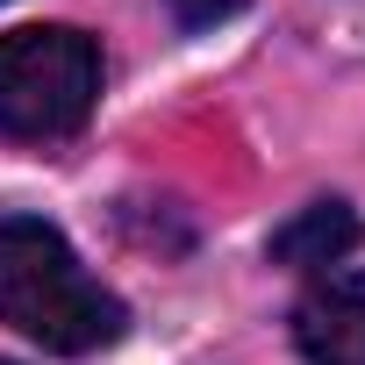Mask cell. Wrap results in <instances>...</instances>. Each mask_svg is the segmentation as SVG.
<instances>
[{
    "label": "cell",
    "mask_w": 365,
    "mask_h": 365,
    "mask_svg": "<svg viewBox=\"0 0 365 365\" xmlns=\"http://www.w3.org/2000/svg\"><path fill=\"white\" fill-rule=\"evenodd\" d=\"M0 322L58 358H86L129 329V308L79 265L58 222L0 215Z\"/></svg>",
    "instance_id": "obj_1"
},
{
    "label": "cell",
    "mask_w": 365,
    "mask_h": 365,
    "mask_svg": "<svg viewBox=\"0 0 365 365\" xmlns=\"http://www.w3.org/2000/svg\"><path fill=\"white\" fill-rule=\"evenodd\" d=\"M101 101V43L72 22H36L0 36V136L58 143L79 136Z\"/></svg>",
    "instance_id": "obj_2"
},
{
    "label": "cell",
    "mask_w": 365,
    "mask_h": 365,
    "mask_svg": "<svg viewBox=\"0 0 365 365\" xmlns=\"http://www.w3.org/2000/svg\"><path fill=\"white\" fill-rule=\"evenodd\" d=\"M294 351L308 365H365V265L322 272L294 301Z\"/></svg>",
    "instance_id": "obj_3"
},
{
    "label": "cell",
    "mask_w": 365,
    "mask_h": 365,
    "mask_svg": "<svg viewBox=\"0 0 365 365\" xmlns=\"http://www.w3.org/2000/svg\"><path fill=\"white\" fill-rule=\"evenodd\" d=\"M358 244V215L351 201H308L294 222L272 230V265H294V272H329L344 265Z\"/></svg>",
    "instance_id": "obj_4"
},
{
    "label": "cell",
    "mask_w": 365,
    "mask_h": 365,
    "mask_svg": "<svg viewBox=\"0 0 365 365\" xmlns=\"http://www.w3.org/2000/svg\"><path fill=\"white\" fill-rule=\"evenodd\" d=\"M165 8H172V22H179V29H215V22L244 15L251 0H165Z\"/></svg>",
    "instance_id": "obj_5"
},
{
    "label": "cell",
    "mask_w": 365,
    "mask_h": 365,
    "mask_svg": "<svg viewBox=\"0 0 365 365\" xmlns=\"http://www.w3.org/2000/svg\"><path fill=\"white\" fill-rule=\"evenodd\" d=\"M0 365H8V358H0Z\"/></svg>",
    "instance_id": "obj_6"
}]
</instances>
